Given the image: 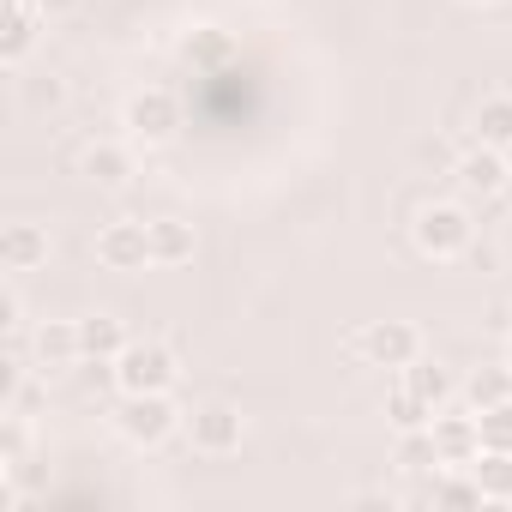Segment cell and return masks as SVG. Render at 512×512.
Segmentation results:
<instances>
[{
	"label": "cell",
	"instance_id": "obj_1",
	"mask_svg": "<svg viewBox=\"0 0 512 512\" xmlns=\"http://www.w3.org/2000/svg\"><path fill=\"white\" fill-rule=\"evenodd\" d=\"M410 235H416V247L428 260H458V253H470V241H476V223H470V211L458 199H428L416 211Z\"/></svg>",
	"mask_w": 512,
	"mask_h": 512
},
{
	"label": "cell",
	"instance_id": "obj_2",
	"mask_svg": "<svg viewBox=\"0 0 512 512\" xmlns=\"http://www.w3.org/2000/svg\"><path fill=\"white\" fill-rule=\"evenodd\" d=\"M175 422H181V410H175L169 392H133V398H121V410H115V428H121L127 446H163V440L175 434Z\"/></svg>",
	"mask_w": 512,
	"mask_h": 512
},
{
	"label": "cell",
	"instance_id": "obj_3",
	"mask_svg": "<svg viewBox=\"0 0 512 512\" xmlns=\"http://www.w3.org/2000/svg\"><path fill=\"white\" fill-rule=\"evenodd\" d=\"M175 350L169 344H127L121 356H115V386H121V398H133V392H175Z\"/></svg>",
	"mask_w": 512,
	"mask_h": 512
},
{
	"label": "cell",
	"instance_id": "obj_4",
	"mask_svg": "<svg viewBox=\"0 0 512 512\" xmlns=\"http://www.w3.org/2000/svg\"><path fill=\"white\" fill-rule=\"evenodd\" d=\"M241 434H247V422H241V410L223 404V398H211V404H199V410L187 416V440H193V452H205V458L241 452Z\"/></svg>",
	"mask_w": 512,
	"mask_h": 512
},
{
	"label": "cell",
	"instance_id": "obj_5",
	"mask_svg": "<svg viewBox=\"0 0 512 512\" xmlns=\"http://www.w3.org/2000/svg\"><path fill=\"white\" fill-rule=\"evenodd\" d=\"M127 133L145 139V145L175 139V133H181V103H175V91H163V85L133 91V97H127Z\"/></svg>",
	"mask_w": 512,
	"mask_h": 512
},
{
	"label": "cell",
	"instance_id": "obj_6",
	"mask_svg": "<svg viewBox=\"0 0 512 512\" xmlns=\"http://www.w3.org/2000/svg\"><path fill=\"white\" fill-rule=\"evenodd\" d=\"M356 350H362V362H374V368H398V374H404V368L422 356V338H416L410 320H374V326H362Z\"/></svg>",
	"mask_w": 512,
	"mask_h": 512
},
{
	"label": "cell",
	"instance_id": "obj_7",
	"mask_svg": "<svg viewBox=\"0 0 512 512\" xmlns=\"http://www.w3.org/2000/svg\"><path fill=\"white\" fill-rule=\"evenodd\" d=\"M434 446H440V464H464L470 470V458L482 452V422H476V410H434Z\"/></svg>",
	"mask_w": 512,
	"mask_h": 512
},
{
	"label": "cell",
	"instance_id": "obj_8",
	"mask_svg": "<svg viewBox=\"0 0 512 512\" xmlns=\"http://www.w3.org/2000/svg\"><path fill=\"white\" fill-rule=\"evenodd\" d=\"M97 260H103L109 272H139V266H151V235H145V223H103V229H97Z\"/></svg>",
	"mask_w": 512,
	"mask_h": 512
},
{
	"label": "cell",
	"instance_id": "obj_9",
	"mask_svg": "<svg viewBox=\"0 0 512 512\" xmlns=\"http://www.w3.org/2000/svg\"><path fill=\"white\" fill-rule=\"evenodd\" d=\"M0 266H7V272L49 266V229L43 223H7V229H0Z\"/></svg>",
	"mask_w": 512,
	"mask_h": 512
},
{
	"label": "cell",
	"instance_id": "obj_10",
	"mask_svg": "<svg viewBox=\"0 0 512 512\" xmlns=\"http://www.w3.org/2000/svg\"><path fill=\"white\" fill-rule=\"evenodd\" d=\"M452 175H458V187H464V193H482V199H488V193H500V187L512 181L506 151H494V145H476L470 157H458V169H452Z\"/></svg>",
	"mask_w": 512,
	"mask_h": 512
},
{
	"label": "cell",
	"instance_id": "obj_11",
	"mask_svg": "<svg viewBox=\"0 0 512 512\" xmlns=\"http://www.w3.org/2000/svg\"><path fill=\"white\" fill-rule=\"evenodd\" d=\"M13 19H7V37H0V61L7 67H25V55L37 49V31H43V7L37 0H7Z\"/></svg>",
	"mask_w": 512,
	"mask_h": 512
},
{
	"label": "cell",
	"instance_id": "obj_12",
	"mask_svg": "<svg viewBox=\"0 0 512 512\" xmlns=\"http://www.w3.org/2000/svg\"><path fill=\"white\" fill-rule=\"evenodd\" d=\"M127 350V326L115 314H85L79 320V362H115Z\"/></svg>",
	"mask_w": 512,
	"mask_h": 512
},
{
	"label": "cell",
	"instance_id": "obj_13",
	"mask_svg": "<svg viewBox=\"0 0 512 512\" xmlns=\"http://www.w3.org/2000/svg\"><path fill=\"white\" fill-rule=\"evenodd\" d=\"M145 235H151V266H187V260H193V223H181V217H151Z\"/></svg>",
	"mask_w": 512,
	"mask_h": 512
},
{
	"label": "cell",
	"instance_id": "obj_14",
	"mask_svg": "<svg viewBox=\"0 0 512 512\" xmlns=\"http://www.w3.org/2000/svg\"><path fill=\"white\" fill-rule=\"evenodd\" d=\"M79 175H85V181H97V187H127L133 157H127L121 145L97 139V145H85V151H79Z\"/></svg>",
	"mask_w": 512,
	"mask_h": 512
},
{
	"label": "cell",
	"instance_id": "obj_15",
	"mask_svg": "<svg viewBox=\"0 0 512 512\" xmlns=\"http://www.w3.org/2000/svg\"><path fill=\"white\" fill-rule=\"evenodd\" d=\"M470 476H476V488H482V500H494V506H512V452H476L470 458Z\"/></svg>",
	"mask_w": 512,
	"mask_h": 512
},
{
	"label": "cell",
	"instance_id": "obj_16",
	"mask_svg": "<svg viewBox=\"0 0 512 512\" xmlns=\"http://www.w3.org/2000/svg\"><path fill=\"white\" fill-rule=\"evenodd\" d=\"M476 145H494V151L512 145V91H494L476 103Z\"/></svg>",
	"mask_w": 512,
	"mask_h": 512
},
{
	"label": "cell",
	"instance_id": "obj_17",
	"mask_svg": "<svg viewBox=\"0 0 512 512\" xmlns=\"http://www.w3.org/2000/svg\"><path fill=\"white\" fill-rule=\"evenodd\" d=\"M404 386H410L428 410H446V404H452V374H446L440 362H422V356H416V362L404 368Z\"/></svg>",
	"mask_w": 512,
	"mask_h": 512
},
{
	"label": "cell",
	"instance_id": "obj_18",
	"mask_svg": "<svg viewBox=\"0 0 512 512\" xmlns=\"http://www.w3.org/2000/svg\"><path fill=\"white\" fill-rule=\"evenodd\" d=\"M500 398H512V368H476V374L464 380V404H470V410H488V404H500Z\"/></svg>",
	"mask_w": 512,
	"mask_h": 512
},
{
	"label": "cell",
	"instance_id": "obj_19",
	"mask_svg": "<svg viewBox=\"0 0 512 512\" xmlns=\"http://www.w3.org/2000/svg\"><path fill=\"white\" fill-rule=\"evenodd\" d=\"M386 416H392V428H398V434H404V428H428V422H434V410H428V404H422L404 380L386 392Z\"/></svg>",
	"mask_w": 512,
	"mask_h": 512
},
{
	"label": "cell",
	"instance_id": "obj_20",
	"mask_svg": "<svg viewBox=\"0 0 512 512\" xmlns=\"http://www.w3.org/2000/svg\"><path fill=\"white\" fill-rule=\"evenodd\" d=\"M398 464H404V470H416V476H422V470H434V464H440L434 428H404V434H398Z\"/></svg>",
	"mask_w": 512,
	"mask_h": 512
},
{
	"label": "cell",
	"instance_id": "obj_21",
	"mask_svg": "<svg viewBox=\"0 0 512 512\" xmlns=\"http://www.w3.org/2000/svg\"><path fill=\"white\" fill-rule=\"evenodd\" d=\"M37 356H43L49 368L79 362V320H73V326H43V332H37Z\"/></svg>",
	"mask_w": 512,
	"mask_h": 512
},
{
	"label": "cell",
	"instance_id": "obj_22",
	"mask_svg": "<svg viewBox=\"0 0 512 512\" xmlns=\"http://www.w3.org/2000/svg\"><path fill=\"white\" fill-rule=\"evenodd\" d=\"M476 422H482V446H488V452H512V398L476 410Z\"/></svg>",
	"mask_w": 512,
	"mask_h": 512
},
{
	"label": "cell",
	"instance_id": "obj_23",
	"mask_svg": "<svg viewBox=\"0 0 512 512\" xmlns=\"http://www.w3.org/2000/svg\"><path fill=\"white\" fill-rule=\"evenodd\" d=\"M428 500L434 506H482V488H476V476H434Z\"/></svg>",
	"mask_w": 512,
	"mask_h": 512
},
{
	"label": "cell",
	"instance_id": "obj_24",
	"mask_svg": "<svg viewBox=\"0 0 512 512\" xmlns=\"http://www.w3.org/2000/svg\"><path fill=\"white\" fill-rule=\"evenodd\" d=\"M217 55H223V37H199V43L187 37V61H217Z\"/></svg>",
	"mask_w": 512,
	"mask_h": 512
},
{
	"label": "cell",
	"instance_id": "obj_25",
	"mask_svg": "<svg viewBox=\"0 0 512 512\" xmlns=\"http://www.w3.org/2000/svg\"><path fill=\"white\" fill-rule=\"evenodd\" d=\"M37 7H43V19H61V13H73V7H79V0H37Z\"/></svg>",
	"mask_w": 512,
	"mask_h": 512
},
{
	"label": "cell",
	"instance_id": "obj_26",
	"mask_svg": "<svg viewBox=\"0 0 512 512\" xmlns=\"http://www.w3.org/2000/svg\"><path fill=\"white\" fill-rule=\"evenodd\" d=\"M506 169H512V145H506Z\"/></svg>",
	"mask_w": 512,
	"mask_h": 512
},
{
	"label": "cell",
	"instance_id": "obj_27",
	"mask_svg": "<svg viewBox=\"0 0 512 512\" xmlns=\"http://www.w3.org/2000/svg\"><path fill=\"white\" fill-rule=\"evenodd\" d=\"M470 7H488V0H470Z\"/></svg>",
	"mask_w": 512,
	"mask_h": 512
},
{
	"label": "cell",
	"instance_id": "obj_28",
	"mask_svg": "<svg viewBox=\"0 0 512 512\" xmlns=\"http://www.w3.org/2000/svg\"><path fill=\"white\" fill-rule=\"evenodd\" d=\"M506 368H512V356H506Z\"/></svg>",
	"mask_w": 512,
	"mask_h": 512
}]
</instances>
